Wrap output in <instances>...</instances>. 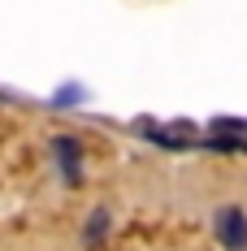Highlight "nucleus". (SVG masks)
I'll return each mask as SVG.
<instances>
[{
	"instance_id": "1",
	"label": "nucleus",
	"mask_w": 247,
	"mask_h": 251,
	"mask_svg": "<svg viewBox=\"0 0 247 251\" xmlns=\"http://www.w3.org/2000/svg\"><path fill=\"white\" fill-rule=\"evenodd\" d=\"M213 234L225 251H247V208L243 203H221L213 212Z\"/></svg>"
},
{
	"instance_id": "2",
	"label": "nucleus",
	"mask_w": 247,
	"mask_h": 251,
	"mask_svg": "<svg viewBox=\"0 0 247 251\" xmlns=\"http://www.w3.org/2000/svg\"><path fill=\"white\" fill-rule=\"evenodd\" d=\"M52 156H56V165H61L65 182H70V186H78V182H82V148H78V139L56 134V139H52Z\"/></svg>"
},
{
	"instance_id": "3",
	"label": "nucleus",
	"mask_w": 247,
	"mask_h": 251,
	"mask_svg": "<svg viewBox=\"0 0 247 251\" xmlns=\"http://www.w3.org/2000/svg\"><path fill=\"white\" fill-rule=\"evenodd\" d=\"M109 226H113V221H109V212H104V208H96V212L87 217V229H82V243H87V247H96L100 238L109 234Z\"/></svg>"
},
{
	"instance_id": "4",
	"label": "nucleus",
	"mask_w": 247,
	"mask_h": 251,
	"mask_svg": "<svg viewBox=\"0 0 247 251\" xmlns=\"http://www.w3.org/2000/svg\"><path fill=\"white\" fill-rule=\"evenodd\" d=\"M143 134H148L152 143H161V148H169V151H182L187 143L178 139V134H165V130H156V126H143Z\"/></svg>"
}]
</instances>
